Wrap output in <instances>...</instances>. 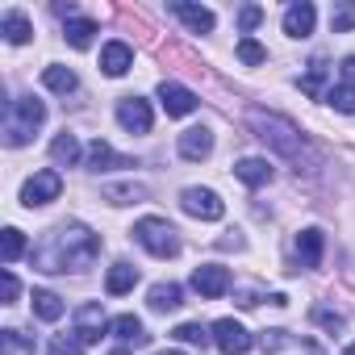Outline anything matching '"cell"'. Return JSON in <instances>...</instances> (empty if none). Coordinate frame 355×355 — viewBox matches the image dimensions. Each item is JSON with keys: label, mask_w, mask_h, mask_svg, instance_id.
Wrapping results in <instances>:
<instances>
[{"label": "cell", "mask_w": 355, "mask_h": 355, "mask_svg": "<svg viewBox=\"0 0 355 355\" xmlns=\"http://www.w3.org/2000/svg\"><path fill=\"white\" fill-rule=\"evenodd\" d=\"M96 251H101V239L88 226H59L34 251V263L42 272H84L96 259Z\"/></svg>", "instance_id": "1"}, {"label": "cell", "mask_w": 355, "mask_h": 355, "mask_svg": "<svg viewBox=\"0 0 355 355\" xmlns=\"http://www.w3.org/2000/svg\"><path fill=\"white\" fill-rule=\"evenodd\" d=\"M247 121H251L255 138H263V142H268L276 155H284L288 163H297V171H301V167H318V150L309 146V138H305L288 117H280V113H263V109H251Z\"/></svg>", "instance_id": "2"}, {"label": "cell", "mask_w": 355, "mask_h": 355, "mask_svg": "<svg viewBox=\"0 0 355 355\" xmlns=\"http://www.w3.org/2000/svg\"><path fill=\"white\" fill-rule=\"evenodd\" d=\"M42 121H46V105H42V101H34V96L13 101V105H9V117H5V142H9V146H26L30 134H34Z\"/></svg>", "instance_id": "3"}, {"label": "cell", "mask_w": 355, "mask_h": 355, "mask_svg": "<svg viewBox=\"0 0 355 355\" xmlns=\"http://www.w3.org/2000/svg\"><path fill=\"white\" fill-rule=\"evenodd\" d=\"M134 239L155 255V259H175L180 255V239H175V226L163 218H142L134 222Z\"/></svg>", "instance_id": "4"}, {"label": "cell", "mask_w": 355, "mask_h": 355, "mask_svg": "<svg viewBox=\"0 0 355 355\" xmlns=\"http://www.w3.org/2000/svg\"><path fill=\"white\" fill-rule=\"evenodd\" d=\"M59 193H63V175L46 167V171H34L30 180L21 184V205H26V209H34V205L59 201Z\"/></svg>", "instance_id": "5"}, {"label": "cell", "mask_w": 355, "mask_h": 355, "mask_svg": "<svg viewBox=\"0 0 355 355\" xmlns=\"http://www.w3.org/2000/svg\"><path fill=\"white\" fill-rule=\"evenodd\" d=\"M180 205H184L189 218H201V222H218L226 214V201L214 189H184L180 193Z\"/></svg>", "instance_id": "6"}, {"label": "cell", "mask_w": 355, "mask_h": 355, "mask_svg": "<svg viewBox=\"0 0 355 355\" xmlns=\"http://www.w3.org/2000/svg\"><path fill=\"white\" fill-rule=\"evenodd\" d=\"M159 101H163L167 117H189V113L197 109V92L184 88V84H175V80H163V84H159Z\"/></svg>", "instance_id": "7"}, {"label": "cell", "mask_w": 355, "mask_h": 355, "mask_svg": "<svg viewBox=\"0 0 355 355\" xmlns=\"http://www.w3.org/2000/svg\"><path fill=\"white\" fill-rule=\"evenodd\" d=\"M214 343H218V351H226V355H247V351H251V334H247L234 318L214 322Z\"/></svg>", "instance_id": "8"}, {"label": "cell", "mask_w": 355, "mask_h": 355, "mask_svg": "<svg viewBox=\"0 0 355 355\" xmlns=\"http://www.w3.org/2000/svg\"><path fill=\"white\" fill-rule=\"evenodd\" d=\"M117 121H121V130H130V134H146L150 121H155V113H150V105H146L142 96H125V101L117 105Z\"/></svg>", "instance_id": "9"}, {"label": "cell", "mask_w": 355, "mask_h": 355, "mask_svg": "<svg viewBox=\"0 0 355 355\" xmlns=\"http://www.w3.org/2000/svg\"><path fill=\"white\" fill-rule=\"evenodd\" d=\"M193 288H197L201 297L218 301V297L230 288V272H226L222 263H205V268H197V272H193Z\"/></svg>", "instance_id": "10"}, {"label": "cell", "mask_w": 355, "mask_h": 355, "mask_svg": "<svg viewBox=\"0 0 355 355\" xmlns=\"http://www.w3.org/2000/svg\"><path fill=\"white\" fill-rule=\"evenodd\" d=\"M105 330H109V322H105V309L101 305H80L76 309V338L80 343H101Z\"/></svg>", "instance_id": "11"}, {"label": "cell", "mask_w": 355, "mask_h": 355, "mask_svg": "<svg viewBox=\"0 0 355 355\" xmlns=\"http://www.w3.org/2000/svg\"><path fill=\"white\" fill-rule=\"evenodd\" d=\"M180 155H184L189 163L209 159V155H214V134H209V125H193V130H184V134H180Z\"/></svg>", "instance_id": "12"}, {"label": "cell", "mask_w": 355, "mask_h": 355, "mask_svg": "<svg viewBox=\"0 0 355 355\" xmlns=\"http://www.w3.org/2000/svg\"><path fill=\"white\" fill-rule=\"evenodd\" d=\"M313 21H318V9L309 5V0L284 9V34H288V38H309V34H313Z\"/></svg>", "instance_id": "13"}, {"label": "cell", "mask_w": 355, "mask_h": 355, "mask_svg": "<svg viewBox=\"0 0 355 355\" xmlns=\"http://www.w3.org/2000/svg\"><path fill=\"white\" fill-rule=\"evenodd\" d=\"M88 167H92V171H113V167H134V159L117 155L109 142H101V138H96V142L88 146Z\"/></svg>", "instance_id": "14"}, {"label": "cell", "mask_w": 355, "mask_h": 355, "mask_svg": "<svg viewBox=\"0 0 355 355\" xmlns=\"http://www.w3.org/2000/svg\"><path fill=\"white\" fill-rule=\"evenodd\" d=\"M234 175L243 184H251V189H263V184H272V163L268 159H239V167H234Z\"/></svg>", "instance_id": "15"}, {"label": "cell", "mask_w": 355, "mask_h": 355, "mask_svg": "<svg viewBox=\"0 0 355 355\" xmlns=\"http://www.w3.org/2000/svg\"><path fill=\"white\" fill-rule=\"evenodd\" d=\"M101 67H105V76H125V71L134 67V51H130L125 42H109V46L101 51Z\"/></svg>", "instance_id": "16"}, {"label": "cell", "mask_w": 355, "mask_h": 355, "mask_svg": "<svg viewBox=\"0 0 355 355\" xmlns=\"http://www.w3.org/2000/svg\"><path fill=\"white\" fill-rule=\"evenodd\" d=\"M146 301H150V309H155V313H167V309H180V305H184V288L167 280V284H155Z\"/></svg>", "instance_id": "17"}, {"label": "cell", "mask_w": 355, "mask_h": 355, "mask_svg": "<svg viewBox=\"0 0 355 355\" xmlns=\"http://www.w3.org/2000/svg\"><path fill=\"white\" fill-rule=\"evenodd\" d=\"M171 9H175V17H180L193 34H209L214 30V13L201 9V5H184V0H180V5H171Z\"/></svg>", "instance_id": "18"}, {"label": "cell", "mask_w": 355, "mask_h": 355, "mask_svg": "<svg viewBox=\"0 0 355 355\" xmlns=\"http://www.w3.org/2000/svg\"><path fill=\"white\" fill-rule=\"evenodd\" d=\"M322 247H326L322 230H301V239H297V259H301L305 268H318V263H322Z\"/></svg>", "instance_id": "19"}, {"label": "cell", "mask_w": 355, "mask_h": 355, "mask_svg": "<svg viewBox=\"0 0 355 355\" xmlns=\"http://www.w3.org/2000/svg\"><path fill=\"white\" fill-rule=\"evenodd\" d=\"M51 159H55L59 167H76V163H80V138L63 130V134L51 142Z\"/></svg>", "instance_id": "20"}, {"label": "cell", "mask_w": 355, "mask_h": 355, "mask_svg": "<svg viewBox=\"0 0 355 355\" xmlns=\"http://www.w3.org/2000/svg\"><path fill=\"white\" fill-rule=\"evenodd\" d=\"M134 284H138V268H130V263H113V268H109V276H105V288H109L113 297L130 293Z\"/></svg>", "instance_id": "21"}, {"label": "cell", "mask_w": 355, "mask_h": 355, "mask_svg": "<svg viewBox=\"0 0 355 355\" xmlns=\"http://www.w3.org/2000/svg\"><path fill=\"white\" fill-rule=\"evenodd\" d=\"M109 334H113V338H121V343H146V334H142V322H138L134 313H121V318H113V322H109Z\"/></svg>", "instance_id": "22"}, {"label": "cell", "mask_w": 355, "mask_h": 355, "mask_svg": "<svg viewBox=\"0 0 355 355\" xmlns=\"http://www.w3.org/2000/svg\"><path fill=\"white\" fill-rule=\"evenodd\" d=\"M92 34H96V21H88V17H71L67 21V42L76 51H88L92 46Z\"/></svg>", "instance_id": "23"}, {"label": "cell", "mask_w": 355, "mask_h": 355, "mask_svg": "<svg viewBox=\"0 0 355 355\" xmlns=\"http://www.w3.org/2000/svg\"><path fill=\"white\" fill-rule=\"evenodd\" d=\"M42 84H46L51 92H76V88H80V80H76L71 67H46V71H42Z\"/></svg>", "instance_id": "24"}, {"label": "cell", "mask_w": 355, "mask_h": 355, "mask_svg": "<svg viewBox=\"0 0 355 355\" xmlns=\"http://www.w3.org/2000/svg\"><path fill=\"white\" fill-rule=\"evenodd\" d=\"M34 313H38L42 322H59V318H63V297L38 288V293H34Z\"/></svg>", "instance_id": "25"}, {"label": "cell", "mask_w": 355, "mask_h": 355, "mask_svg": "<svg viewBox=\"0 0 355 355\" xmlns=\"http://www.w3.org/2000/svg\"><path fill=\"white\" fill-rule=\"evenodd\" d=\"M0 34H5L13 46H21V42H30L34 30H30V21H26L21 13H5V21H0Z\"/></svg>", "instance_id": "26"}, {"label": "cell", "mask_w": 355, "mask_h": 355, "mask_svg": "<svg viewBox=\"0 0 355 355\" xmlns=\"http://www.w3.org/2000/svg\"><path fill=\"white\" fill-rule=\"evenodd\" d=\"M142 197H146L142 184H105V201H113V205H134Z\"/></svg>", "instance_id": "27"}, {"label": "cell", "mask_w": 355, "mask_h": 355, "mask_svg": "<svg viewBox=\"0 0 355 355\" xmlns=\"http://www.w3.org/2000/svg\"><path fill=\"white\" fill-rule=\"evenodd\" d=\"M0 255H5V263H17V259L26 255V234H21L17 226L5 230V239H0Z\"/></svg>", "instance_id": "28"}, {"label": "cell", "mask_w": 355, "mask_h": 355, "mask_svg": "<svg viewBox=\"0 0 355 355\" xmlns=\"http://www.w3.org/2000/svg\"><path fill=\"white\" fill-rule=\"evenodd\" d=\"M326 105H334L338 113H355V88L351 84H330L326 88Z\"/></svg>", "instance_id": "29"}, {"label": "cell", "mask_w": 355, "mask_h": 355, "mask_svg": "<svg viewBox=\"0 0 355 355\" xmlns=\"http://www.w3.org/2000/svg\"><path fill=\"white\" fill-rule=\"evenodd\" d=\"M322 84H326V63H322V59H313V63H309V71H305V80H301V92H305V96H326V92H322Z\"/></svg>", "instance_id": "30"}, {"label": "cell", "mask_w": 355, "mask_h": 355, "mask_svg": "<svg viewBox=\"0 0 355 355\" xmlns=\"http://www.w3.org/2000/svg\"><path fill=\"white\" fill-rule=\"evenodd\" d=\"M234 55H239V59H243V63H247V67H259V63H263V59H268V51H263V46H259V42H255V38H243V42H239V51H234Z\"/></svg>", "instance_id": "31"}, {"label": "cell", "mask_w": 355, "mask_h": 355, "mask_svg": "<svg viewBox=\"0 0 355 355\" xmlns=\"http://www.w3.org/2000/svg\"><path fill=\"white\" fill-rule=\"evenodd\" d=\"M46 355H84V343L80 338H51V347H46Z\"/></svg>", "instance_id": "32"}, {"label": "cell", "mask_w": 355, "mask_h": 355, "mask_svg": "<svg viewBox=\"0 0 355 355\" xmlns=\"http://www.w3.org/2000/svg\"><path fill=\"white\" fill-rule=\"evenodd\" d=\"M171 334L180 338V343H205V326L201 322H184V326H175Z\"/></svg>", "instance_id": "33"}, {"label": "cell", "mask_w": 355, "mask_h": 355, "mask_svg": "<svg viewBox=\"0 0 355 355\" xmlns=\"http://www.w3.org/2000/svg\"><path fill=\"white\" fill-rule=\"evenodd\" d=\"M17 293H21V284H17V276L5 268V272H0V297H5V305H13V301H17Z\"/></svg>", "instance_id": "34"}, {"label": "cell", "mask_w": 355, "mask_h": 355, "mask_svg": "<svg viewBox=\"0 0 355 355\" xmlns=\"http://www.w3.org/2000/svg\"><path fill=\"white\" fill-rule=\"evenodd\" d=\"M313 322H318V326H326V330H343V313H334V309H322V305L313 309Z\"/></svg>", "instance_id": "35"}, {"label": "cell", "mask_w": 355, "mask_h": 355, "mask_svg": "<svg viewBox=\"0 0 355 355\" xmlns=\"http://www.w3.org/2000/svg\"><path fill=\"white\" fill-rule=\"evenodd\" d=\"M330 26H334V34H343V30H351V26H355V9H351V5H343V9H338V13L330 17Z\"/></svg>", "instance_id": "36"}, {"label": "cell", "mask_w": 355, "mask_h": 355, "mask_svg": "<svg viewBox=\"0 0 355 355\" xmlns=\"http://www.w3.org/2000/svg\"><path fill=\"white\" fill-rule=\"evenodd\" d=\"M259 17H263V13H259L255 5H247V9L239 13V21H243V30H255V26H259Z\"/></svg>", "instance_id": "37"}, {"label": "cell", "mask_w": 355, "mask_h": 355, "mask_svg": "<svg viewBox=\"0 0 355 355\" xmlns=\"http://www.w3.org/2000/svg\"><path fill=\"white\" fill-rule=\"evenodd\" d=\"M343 84H351V88H355V55H347V59H343Z\"/></svg>", "instance_id": "38"}, {"label": "cell", "mask_w": 355, "mask_h": 355, "mask_svg": "<svg viewBox=\"0 0 355 355\" xmlns=\"http://www.w3.org/2000/svg\"><path fill=\"white\" fill-rule=\"evenodd\" d=\"M343 355H355V343H351V347H347V351H343Z\"/></svg>", "instance_id": "39"}, {"label": "cell", "mask_w": 355, "mask_h": 355, "mask_svg": "<svg viewBox=\"0 0 355 355\" xmlns=\"http://www.w3.org/2000/svg\"><path fill=\"white\" fill-rule=\"evenodd\" d=\"M109 355H130V351H109Z\"/></svg>", "instance_id": "40"}, {"label": "cell", "mask_w": 355, "mask_h": 355, "mask_svg": "<svg viewBox=\"0 0 355 355\" xmlns=\"http://www.w3.org/2000/svg\"><path fill=\"white\" fill-rule=\"evenodd\" d=\"M167 355H180V351H167Z\"/></svg>", "instance_id": "41"}]
</instances>
